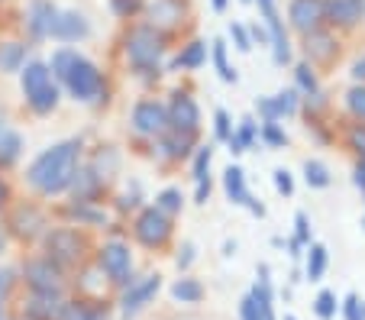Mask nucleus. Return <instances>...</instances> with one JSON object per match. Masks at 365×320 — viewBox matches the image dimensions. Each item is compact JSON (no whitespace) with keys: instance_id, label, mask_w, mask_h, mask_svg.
Listing matches in <instances>:
<instances>
[{"instance_id":"nucleus-1","label":"nucleus","mask_w":365,"mask_h":320,"mask_svg":"<svg viewBox=\"0 0 365 320\" xmlns=\"http://www.w3.org/2000/svg\"><path fill=\"white\" fill-rule=\"evenodd\" d=\"M78 153L81 146L78 143H62V146H52L39 155V159L29 165L26 181L42 195H58L75 181L78 172Z\"/></svg>"},{"instance_id":"nucleus-2","label":"nucleus","mask_w":365,"mask_h":320,"mask_svg":"<svg viewBox=\"0 0 365 320\" xmlns=\"http://www.w3.org/2000/svg\"><path fill=\"white\" fill-rule=\"evenodd\" d=\"M52 71L68 84V91L78 100H94L103 91L101 71H97L84 56H78V52H71V49H62L52 56Z\"/></svg>"},{"instance_id":"nucleus-3","label":"nucleus","mask_w":365,"mask_h":320,"mask_svg":"<svg viewBox=\"0 0 365 320\" xmlns=\"http://www.w3.org/2000/svg\"><path fill=\"white\" fill-rule=\"evenodd\" d=\"M20 81H23V94H26L29 107H33L36 113H48L58 104V88L52 84V71L42 62H29L26 68H23Z\"/></svg>"},{"instance_id":"nucleus-4","label":"nucleus","mask_w":365,"mask_h":320,"mask_svg":"<svg viewBox=\"0 0 365 320\" xmlns=\"http://www.w3.org/2000/svg\"><path fill=\"white\" fill-rule=\"evenodd\" d=\"M126 56L136 65L139 71L155 68L162 58V36L152 26H136L130 36H126Z\"/></svg>"},{"instance_id":"nucleus-5","label":"nucleus","mask_w":365,"mask_h":320,"mask_svg":"<svg viewBox=\"0 0 365 320\" xmlns=\"http://www.w3.org/2000/svg\"><path fill=\"white\" fill-rule=\"evenodd\" d=\"M172 237V220L162 214L159 207L143 210V217L136 220V239L145 246H162Z\"/></svg>"},{"instance_id":"nucleus-6","label":"nucleus","mask_w":365,"mask_h":320,"mask_svg":"<svg viewBox=\"0 0 365 320\" xmlns=\"http://www.w3.org/2000/svg\"><path fill=\"white\" fill-rule=\"evenodd\" d=\"M46 249H48V259H56L58 265H75L81 259L84 243L75 230H56V233H48Z\"/></svg>"},{"instance_id":"nucleus-7","label":"nucleus","mask_w":365,"mask_h":320,"mask_svg":"<svg viewBox=\"0 0 365 320\" xmlns=\"http://www.w3.org/2000/svg\"><path fill=\"white\" fill-rule=\"evenodd\" d=\"M26 279H29V285L36 288V294H42V298H52V294L62 291V272L52 265V259L29 262L26 265Z\"/></svg>"},{"instance_id":"nucleus-8","label":"nucleus","mask_w":365,"mask_h":320,"mask_svg":"<svg viewBox=\"0 0 365 320\" xmlns=\"http://www.w3.org/2000/svg\"><path fill=\"white\" fill-rule=\"evenodd\" d=\"M288 16H291V26L294 29H301V33H317L320 20L327 16V7H324V0H291Z\"/></svg>"},{"instance_id":"nucleus-9","label":"nucleus","mask_w":365,"mask_h":320,"mask_svg":"<svg viewBox=\"0 0 365 320\" xmlns=\"http://www.w3.org/2000/svg\"><path fill=\"white\" fill-rule=\"evenodd\" d=\"M97 262H101V269L110 275L113 282H130V249H126L123 243H107L101 249V256H97Z\"/></svg>"},{"instance_id":"nucleus-10","label":"nucleus","mask_w":365,"mask_h":320,"mask_svg":"<svg viewBox=\"0 0 365 320\" xmlns=\"http://www.w3.org/2000/svg\"><path fill=\"white\" fill-rule=\"evenodd\" d=\"M133 126H136L139 133L159 136L168 126V110L162 104H155V100H143V104H136V110H133Z\"/></svg>"},{"instance_id":"nucleus-11","label":"nucleus","mask_w":365,"mask_h":320,"mask_svg":"<svg viewBox=\"0 0 365 320\" xmlns=\"http://www.w3.org/2000/svg\"><path fill=\"white\" fill-rule=\"evenodd\" d=\"M168 123L175 126L178 133H194L200 123V113H197V104H194L187 94H175L172 98V107H168Z\"/></svg>"},{"instance_id":"nucleus-12","label":"nucleus","mask_w":365,"mask_h":320,"mask_svg":"<svg viewBox=\"0 0 365 320\" xmlns=\"http://www.w3.org/2000/svg\"><path fill=\"white\" fill-rule=\"evenodd\" d=\"M223 188H227V195H230V201L233 204H246V207L252 210V214H259V217L265 214L262 204H255L252 195L246 191V175H242L240 165H230L227 172H223Z\"/></svg>"},{"instance_id":"nucleus-13","label":"nucleus","mask_w":365,"mask_h":320,"mask_svg":"<svg viewBox=\"0 0 365 320\" xmlns=\"http://www.w3.org/2000/svg\"><path fill=\"white\" fill-rule=\"evenodd\" d=\"M327 16L339 26H356L362 20V10H365V0H327Z\"/></svg>"},{"instance_id":"nucleus-14","label":"nucleus","mask_w":365,"mask_h":320,"mask_svg":"<svg viewBox=\"0 0 365 320\" xmlns=\"http://www.w3.org/2000/svg\"><path fill=\"white\" fill-rule=\"evenodd\" d=\"M88 33H91V26L81 14H58L56 23H52V36H56V39H65V42L84 39Z\"/></svg>"},{"instance_id":"nucleus-15","label":"nucleus","mask_w":365,"mask_h":320,"mask_svg":"<svg viewBox=\"0 0 365 320\" xmlns=\"http://www.w3.org/2000/svg\"><path fill=\"white\" fill-rule=\"evenodd\" d=\"M56 16H58V10L48 0H33L29 4V29H33V36H52Z\"/></svg>"},{"instance_id":"nucleus-16","label":"nucleus","mask_w":365,"mask_h":320,"mask_svg":"<svg viewBox=\"0 0 365 320\" xmlns=\"http://www.w3.org/2000/svg\"><path fill=\"white\" fill-rule=\"evenodd\" d=\"M159 291V279L152 275V279H145V282H139V285H133L130 291H126V298H123V314L130 317V314H136L143 304H149V298Z\"/></svg>"},{"instance_id":"nucleus-17","label":"nucleus","mask_w":365,"mask_h":320,"mask_svg":"<svg viewBox=\"0 0 365 320\" xmlns=\"http://www.w3.org/2000/svg\"><path fill=\"white\" fill-rule=\"evenodd\" d=\"M23 58H26V49L20 42H4L0 46V71H20Z\"/></svg>"},{"instance_id":"nucleus-18","label":"nucleus","mask_w":365,"mask_h":320,"mask_svg":"<svg viewBox=\"0 0 365 320\" xmlns=\"http://www.w3.org/2000/svg\"><path fill=\"white\" fill-rule=\"evenodd\" d=\"M152 20L165 23V26L178 23L181 20V4L178 0H155V4H152Z\"/></svg>"},{"instance_id":"nucleus-19","label":"nucleus","mask_w":365,"mask_h":320,"mask_svg":"<svg viewBox=\"0 0 365 320\" xmlns=\"http://www.w3.org/2000/svg\"><path fill=\"white\" fill-rule=\"evenodd\" d=\"M336 46L327 33H307V56L310 58H333Z\"/></svg>"},{"instance_id":"nucleus-20","label":"nucleus","mask_w":365,"mask_h":320,"mask_svg":"<svg viewBox=\"0 0 365 320\" xmlns=\"http://www.w3.org/2000/svg\"><path fill=\"white\" fill-rule=\"evenodd\" d=\"M191 136H194V133H178V130H175L172 136H165V140H162V146H165V153L172 155V159H185V155L191 153Z\"/></svg>"},{"instance_id":"nucleus-21","label":"nucleus","mask_w":365,"mask_h":320,"mask_svg":"<svg viewBox=\"0 0 365 320\" xmlns=\"http://www.w3.org/2000/svg\"><path fill=\"white\" fill-rule=\"evenodd\" d=\"M20 136H16V133H10L7 126H0V162H4V165H7V162H14L16 155H20Z\"/></svg>"},{"instance_id":"nucleus-22","label":"nucleus","mask_w":365,"mask_h":320,"mask_svg":"<svg viewBox=\"0 0 365 320\" xmlns=\"http://www.w3.org/2000/svg\"><path fill=\"white\" fill-rule=\"evenodd\" d=\"M327 272V249L320 243L310 246V259H307V279L310 282H320Z\"/></svg>"},{"instance_id":"nucleus-23","label":"nucleus","mask_w":365,"mask_h":320,"mask_svg":"<svg viewBox=\"0 0 365 320\" xmlns=\"http://www.w3.org/2000/svg\"><path fill=\"white\" fill-rule=\"evenodd\" d=\"M304 178H307L310 188H327V185H330V172H327V165L317 159H310L307 165H304Z\"/></svg>"},{"instance_id":"nucleus-24","label":"nucleus","mask_w":365,"mask_h":320,"mask_svg":"<svg viewBox=\"0 0 365 320\" xmlns=\"http://www.w3.org/2000/svg\"><path fill=\"white\" fill-rule=\"evenodd\" d=\"M172 294L181 301V304H194V301H200V294H204V288H200L194 279H181V282H175Z\"/></svg>"},{"instance_id":"nucleus-25","label":"nucleus","mask_w":365,"mask_h":320,"mask_svg":"<svg viewBox=\"0 0 365 320\" xmlns=\"http://www.w3.org/2000/svg\"><path fill=\"white\" fill-rule=\"evenodd\" d=\"M269 100H272V110H275V120L284 117V113L297 110V94L294 91H282V94H275V98H269Z\"/></svg>"},{"instance_id":"nucleus-26","label":"nucleus","mask_w":365,"mask_h":320,"mask_svg":"<svg viewBox=\"0 0 365 320\" xmlns=\"http://www.w3.org/2000/svg\"><path fill=\"white\" fill-rule=\"evenodd\" d=\"M204 56H207L204 42H191V46H187V49L178 56V62H175V65H181V68H197V65L204 62Z\"/></svg>"},{"instance_id":"nucleus-27","label":"nucleus","mask_w":365,"mask_h":320,"mask_svg":"<svg viewBox=\"0 0 365 320\" xmlns=\"http://www.w3.org/2000/svg\"><path fill=\"white\" fill-rule=\"evenodd\" d=\"M39 227H42V217L36 214V210H20V214H16V233H23V237H33Z\"/></svg>"},{"instance_id":"nucleus-28","label":"nucleus","mask_w":365,"mask_h":320,"mask_svg":"<svg viewBox=\"0 0 365 320\" xmlns=\"http://www.w3.org/2000/svg\"><path fill=\"white\" fill-rule=\"evenodd\" d=\"M214 65H217V71H220L223 81H236V71L227 65V46H223V39L214 42Z\"/></svg>"},{"instance_id":"nucleus-29","label":"nucleus","mask_w":365,"mask_h":320,"mask_svg":"<svg viewBox=\"0 0 365 320\" xmlns=\"http://www.w3.org/2000/svg\"><path fill=\"white\" fill-rule=\"evenodd\" d=\"M155 207H159L165 217H168V214H178V210H181V191H175V188L162 191L159 201H155Z\"/></svg>"},{"instance_id":"nucleus-30","label":"nucleus","mask_w":365,"mask_h":320,"mask_svg":"<svg viewBox=\"0 0 365 320\" xmlns=\"http://www.w3.org/2000/svg\"><path fill=\"white\" fill-rule=\"evenodd\" d=\"M333 314H336V294H333V291H320L317 294V317L330 320Z\"/></svg>"},{"instance_id":"nucleus-31","label":"nucleus","mask_w":365,"mask_h":320,"mask_svg":"<svg viewBox=\"0 0 365 320\" xmlns=\"http://www.w3.org/2000/svg\"><path fill=\"white\" fill-rule=\"evenodd\" d=\"M346 100H349V110L356 113L359 120H365V88H352L349 94H346Z\"/></svg>"},{"instance_id":"nucleus-32","label":"nucleus","mask_w":365,"mask_h":320,"mask_svg":"<svg viewBox=\"0 0 365 320\" xmlns=\"http://www.w3.org/2000/svg\"><path fill=\"white\" fill-rule=\"evenodd\" d=\"M343 311H346V320H365V307L359 304V298H356V294H349V298H346Z\"/></svg>"},{"instance_id":"nucleus-33","label":"nucleus","mask_w":365,"mask_h":320,"mask_svg":"<svg viewBox=\"0 0 365 320\" xmlns=\"http://www.w3.org/2000/svg\"><path fill=\"white\" fill-rule=\"evenodd\" d=\"M207 165H210V149H200L197 162H194V178H197V185L207 181Z\"/></svg>"},{"instance_id":"nucleus-34","label":"nucleus","mask_w":365,"mask_h":320,"mask_svg":"<svg viewBox=\"0 0 365 320\" xmlns=\"http://www.w3.org/2000/svg\"><path fill=\"white\" fill-rule=\"evenodd\" d=\"M297 84H301L304 91H317V78H314L310 65H301V68H297Z\"/></svg>"},{"instance_id":"nucleus-35","label":"nucleus","mask_w":365,"mask_h":320,"mask_svg":"<svg viewBox=\"0 0 365 320\" xmlns=\"http://www.w3.org/2000/svg\"><path fill=\"white\" fill-rule=\"evenodd\" d=\"M71 217H81V220H91V223H103V220H107L103 214H97V210L84 207V204H75V207H71Z\"/></svg>"},{"instance_id":"nucleus-36","label":"nucleus","mask_w":365,"mask_h":320,"mask_svg":"<svg viewBox=\"0 0 365 320\" xmlns=\"http://www.w3.org/2000/svg\"><path fill=\"white\" fill-rule=\"evenodd\" d=\"M230 33H233L236 49H240V52H249V49H252V42H249V33L240 26V23H233V26H230Z\"/></svg>"},{"instance_id":"nucleus-37","label":"nucleus","mask_w":365,"mask_h":320,"mask_svg":"<svg viewBox=\"0 0 365 320\" xmlns=\"http://www.w3.org/2000/svg\"><path fill=\"white\" fill-rule=\"evenodd\" d=\"M113 4V10H117L120 16H130V14H136L139 7H143V0H110Z\"/></svg>"},{"instance_id":"nucleus-38","label":"nucleus","mask_w":365,"mask_h":320,"mask_svg":"<svg viewBox=\"0 0 365 320\" xmlns=\"http://www.w3.org/2000/svg\"><path fill=\"white\" fill-rule=\"evenodd\" d=\"M217 140H230L233 133H230V117H227V110H217Z\"/></svg>"},{"instance_id":"nucleus-39","label":"nucleus","mask_w":365,"mask_h":320,"mask_svg":"<svg viewBox=\"0 0 365 320\" xmlns=\"http://www.w3.org/2000/svg\"><path fill=\"white\" fill-rule=\"evenodd\" d=\"M275 188L282 191V195H291V191H294V181H291V175L284 172V168H278L275 172Z\"/></svg>"},{"instance_id":"nucleus-40","label":"nucleus","mask_w":365,"mask_h":320,"mask_svg":"<svg viewBox=\"0 0 365 320\" xmlns=\"http://www.w3.org/2000/svg\"><path fill=\"white\" fill-rule=\"evenodd\" d=\"M262 136H265V140H269V143H272V146H282V143H284V133H282V130H278V126H275V123H265Z\"/></svg>"},{"instance_id":"nucleus-41","label":"nucleus","mask_w":365,"mask_h":320,"mask_svg":"<svg viewBox=\"0 0 365 320\" xmlns=\"http://www.w3.org/2000/svg\"><path fill=\"white\" fill-rule=\"evenodd\" d=\"M240 314H242V320H262V317H259V307H255V301H252V298L242 301Z\"/></svg>"},{"instance_id":"nucleus-42","label":"nucleus","mask_w":365,"mask_h":320,"mask_svg":"<svg viewBox=\"0 0 365 320\" xmlns=\"http://www.w3.org/2000/svg\"><path fill=\"white\" fill-rule=\"evenodd\" d=\"M297 243H307V239H310V230H307V214H297Z\"/></svg>"},{"instance_id":"nucleus-43","label":"nucleus","mask_w":365,"mask_h":320,"mask_svg":"<svg viewBox=\"0 0 365 320\" xmlns=\"http://www.w3.org/2000/svg\"><path fill=\"white\" fill-rule=\"evenodd\" d=\"M191 262H194V246L187 243L185 249H181V256H178V265H181V269H187V265H191Z\"/></svg>"},{"instance_id":"nucleus-44","label":"nucleus","mask_w":365,"mask_h":320,"mask_svg":"<svg viewBox=\"0 0 365 320\" xmlns=\"http://www.w3.org/2000/svg\"><path fill=\"white\" fill-rule=\"evenodd\" d=\"M352 146H356L359 153H365V130H356V133H352Z\"/></svg>"},{"instance_id":"nucleus-45","label":"nucleus","mask_w":365,"mask_h":320,"mask_svg":"<svg viewBox=\"0 0 365 320\" xmlns=\"http://www.w3.org/2000/svg\"><path fill=\"white\" fill-rule=\"evenodd\" d=\"M352 78H359V81H365V56L359 58L356 65H352Z\"/></svg>"},{"instance_id":"nucleus-46","label":"nucleus","mask_w":365,"mask_h":320,"mask_svg":"<svg viewBox=\"0 0 365 320\" xmlns=\"http://www.w3.org/2000/svg\"><path fill=\"white\" fill-rule=\"evenodd\" d=\"M207 197H210V181H200V185H197V201L204 204Z\"/></svg>"},{"instance_id":"nucleus-47","label":"nucleus","mask_w":365,"mask_h":320,"mask_svg":"<svg viewBox=\"0 0 365 320\" xmlns=\"http://www.w3.org/2000/svg\"><path fill=\"white\" fill-rule=\"evenodd\" d=\"M356 185H359V188L365 191V159L359 162V168H356Z\"/></svg>"},{"instance_id":"nucleus-48","label":"nucleus","mask_w":365,"mask_h":320,"mask_svg":"<svg viewBox=\"0 0 365 320\" xmlns=\"http://www.w3.org/2000/svg\"><path fill=\"white\" fill-rule=\"evenodd\" d=\"M4 294H7V275L0 272V304H4Z\"/></svg>"},{"instance_id":"nucleus-49","label":"nucleus","mask_w":365,"mask_h":320,"mask_svg":"<svg viewBox=\"0 0 365 320\" xmlns=\"http://www.w3.org/2000/svg\"><path fill=\"white\" fill-rule=\"evenodd\" d=\"M81 320H107V317L101 311H94V314H81Z\"/></svg>"},{"instance_id":"nucleus-50","label":"nucleus","mask_w":365,"mask_h":320,"mask_svg":"<svg viewBox=\"0 0 365 320\" xmlns=\"http://www.w3.org/2000/svg\"><path fill=\"white\" fill-rule=\"evenodd\" d=\"M4 197H7V188H4V181H0V204H4Z\"/></svg>"},{"instance_id":"nucleus-51","label":"nucleus","mask_w":365,"mask_h":320,"mask_svg":"<svg viewBox=\"0 0 365 320\" xmlns=\"http://www.w3.org/2000/svg\"><path fill=\"white\" fill-rule=\"evenodd\" d=\"M214 7H217V10H223V7H227V0H214Z\"/></svg>"},{"instance_id":"nucleus-52","label":"nucleus","mask_w":365,"mask_h":320,"mask_svg":"<svg viewBox=\"0 0 365 320\" xmlns=\"http://www.w3.org/2000/svg\"><path fill=\"white\" fill-rule=\"evenodd\" d=\"M284 320H297V317H291V314H288V317H284Z\"/></svg>"},{"instance_id":"nucleus-53","label":"nucleus","mask_w":365,"mask_h":320,"mask_svg":"<svg viewBox=\"0 0 365 320\" xmlns=\"http://www.w3.org/2000/svg\"><path fill=\"white\" fill-rule=\"evenodd\" d=\"M242 4H249V0H242Z\"/></svg>"}]
</instances>
